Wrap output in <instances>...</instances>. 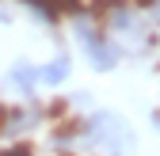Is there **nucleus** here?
<instances>
[{"instance_id":"4","label":"nucleus","mask_w":160,"mask_h":156,"mask_svg":"<svg viewBox=\"0 0 160 156\" xmlns=\"http://www.w3.org/2000/svg\"><path fill=\"white\" fill-rule=\"evenodd\" d=\"M8 80H12L15 91L31 95V91L38 88V65H31V61H15V65L8 69Z\"/></svg>"},{"instance_id":"3","label":"nucleus","mask_w":160,"mask_h":156,"mask_svg":"<svg viewBox=\"0 0 160 156\" xmlns=\"http://www.w3.org/2000/svg\"><path fill=\"white\" fill-rule=\"evenodd\" d=\"M69 72H72V61H69V53H57L53 61L38 65V84H46V88H61V84L69 80Z\"/></svg>"},{"instance_id":"1","label":"nucleus","mask_w":160,"mask_h":156,"mask_svg":"<svg viewBox=\"0 0 160 156\" xmlns=\"http://www.w3.org/2000/svg\"><path fill=\"white\" fill-rule=\"evenodd\" d=\"M80 129L95 156H137V133L118 110H92Z\"/></svg>"},{"instance_id":"2","label":"nucleus","mask_w":160,"mask_h":156,"mask_svg":"<svg viewBox=\"0 0 160 156\" xmlns=\"http://www.w3.org/2000/svg\"><path fill=\"white\" fill-rule=\"evenodd\" d=\"M72 34H76V46H80V53H84V61H88L95 72L118 69L122 50H118V46L111 42V34H107L103 27H95L88 15H76V19H72Z\"/></svg>"}]
</instances>
